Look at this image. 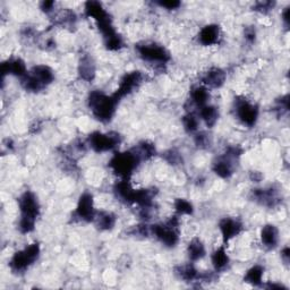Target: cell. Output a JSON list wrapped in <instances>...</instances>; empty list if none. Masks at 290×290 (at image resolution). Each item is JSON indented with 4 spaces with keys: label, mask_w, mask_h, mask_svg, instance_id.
Instances as JSON below:
<instances>
[{
    "label": "cell",
    "mask_w": 290,
    "mask_h": 290,
    "mask_svg": "<svg viewBox=\"0 0 290 290\" xmlns=\"http://www.w3.org/2000/svg\"><path fill=\"white\" fill-rule=\"evenodd\" d=\"M117 101L114 96H108L99 91H95L90 94L89 104L96 118L107 122L112 117Z\"/></svg>",
    "instance_id": "cell-1"
},
{
    "label": "cell",
    "mask_w": 290,
    "mask_h": 290,
    "mask_svg": "<svg viewBox=\"0 0 290 290\" xmlns=\"http://www.w3.org/2000/svg\"><path fill=\"white\" fill-rule=\"evenodd\" d=\"M40 254V247L38 244H32L27 246L25 250L16 253L11 261V268L18 272V271H24L33 264L35 260L38 259Z\"/></svg>",
    "instance_id": "cell-2"
},
{
    "label": "cell",
    "mask_w": 290,
    "mask_h": 290,
    "mask_svg": "<svg viewBox=\"0 0 290 290\" xmlns=\"http://www.w3.org/2000/svg\"><path fill=\"white\" fill-rule=\"evenodd\" d=\"M137 162H139V155L130 153V152H125V153L114 155L111 162H110V165H111L112 169L117 173L122 175L124 177H127L135 169Z\"/></svg>",
    "instance_id": "cell-3"
},
{
    "label": "cell",
    "mask_w": 290,
    "mask_h": 290,
    "mask_svg": "<svg viewBox=\"0 0 290 290\" xmlns=\"http://www.w3.org/2000/svg\"><path fill=\"white\" fill-rule=\"evenodd\" d=\"M177 225H178L177 219H171L165 224L153 225L152 233H153L161 242L165 244V245L173 246L176 245L178 242Z\"/></svg>",
    "instance_id": "cell-4"
},
{
    "label": "cell",
    "mask_w": 290,
    "mask_h": 290,
    "mask_svg": "<svg viewBox=\"0 0 290 290\" xmlns=\"http://www.w3.org/2000/svg\"><path fill=\"white\" fill-rule=\"evenodd\" d=\"M20 209L22 212V219L35 221L39 214V203L33 193L26 192L21 196Z\"/></svg>",
    "instance_id": "cell-5"
},
{
    "label": "cell",
    "mask_w": 290,
    "mask_h": 290,
    "mask_svg": "<svg viewBox=\"0 0 290 290\" xmlns=\"http://www.w3.org/2000/svg\"><path fill=\"white\" fill-rule=\"evenodd\" d=\"M139 52L141 57L149 62L155 63H165L169 61V53L165 49L155 44H144L140 45Z\"/></svg>",
    "instance_id": "cell-6"
},
{
    "label": "cell",
    "mask_w": 290,
    "mask_h": 290,
    "mask_svg": "<svg viewBox=\"0 0 290 290\" xmlns=\"http://www.w3.org/2000/svg\"><path fill=\"white\" fill-rule=\"evenodd\" d=\"M116 136L102 134V133H94L90 137V144L96 152H104L113 149L118 143Z\"/></svg>",
    "instance_id": "cell-7"
},
{
    "label": "cell",
    "mask_w": 290,
    "mask_h": 290,
    "mask_svg": "<svg viewBox=\"0 0 290 290\" xmlns=\"http://www.w3.org/2000/svg\"><path fill=\"white\" fill-rule=\"evenodd\" d=\"M141 81H142V75L140 72H132L126 74L122 80L121 84H119L116 94L113 96L118 100L123 98V96H125L126 94L131 93V92L140 84Z\"/></svg>",
    "instance_id": "cell-8"
},
{
    "label": "cell",
    "mask_w": 290,
    "mask_h": 290,
    "mask_svg": "<svg viewBox=\"0 0 290 290\" xmlns=\"http://www.w3.org/2000/svg\"><path fill=\"white\" fill-rule=\"evenodd\" d=\"M236 112L238 118L248 126L254 125L257 119V108L254 104L247 102L246 100H241L237 102Z\"/></svg>",
    "instance_id": "cell-9"
},
{
    "label": "cell",
    "mask_w": 290,
    "mask_h": 290,
    "mask_svg": "<svg viewBox=\"0 0 290 290\" xmlns=\"http://www.w3.org/2000/svg\"><path fill=\"white\" fill-rule=\"evenodd\" d=\"M77 214L78 217L83 220L91 221L94 217V209H93V197L89 193H84L81 196L80 202L77 205Z\"/></svg>",
    "instance_id": "cell-10"
},
{
    "label": "cell",
    "mask_w": 290,
    "mask_h": 290,
    "mask_svg": "<svg viewBox=\"0 0 290 290\" xmlns=\"http://www.w3.org/2000/svg\"><path fill=\"white\" fill-rule=\"evenodd\" d=\"M220 230L222 234L223 239L225 242L231 239L233 237L237 236L242 230V224L237 220L225 218L220 222Z\"/></svg>",
    "instance_id": "cell-11"
},
{
    "label": "cell",
    "mask_w": 290,
    "mask_h": 290,
    "mask_svg": "<svg viewBox=\"0 0 290 290\" xmlns=\"http://www.w3.org/2000/svg\"><path fill=\"white\" fill-rule=\"evenodd\" d=\"M219 29L215 25H208L202 29L200 33V42L204 45H211L218 42Z\"/></svg>",
    "instance_id": "cell-12"
},
{
    "label": "cell",
    "mask_w": 290,
    "mask_h": 290,
    "mask_svg": "<svg viewBox=\"0 0 290 290\" xmlns=\"http://www.w3.org/2000/svg\"><path fill=\"white\" fill-rule=\"evenodd\" d=\"M278 237H279V233L278 229L274 227V225H265L262 229L261 233V238H262V243L264 244L266 247H274L277 245L278 243Z\"/></svg>",
    "instance_id": "cell-13"
},
{
    "label": "cell",
    "mask_w": 290,
    "mask_h": 290,
    "mask_svg": "<svg viewBox=\"0 0 290 290\" xmlns=\"http://www.w3.org/2000/svg\"><path fill=\"white\" fill-rule=\"evenodd\" d=\"M225 74L219 68H213L205 74L203 81L206 85L211 87H220L224 83Z\"/></svg>",
    "instance_id": "cell-14"
},
{
    "label": "cell",
    "mask_w": 290,
    "mask_h": 290,
    "mask_svg": "<svg viewBox=\"0 0 290 290\" xmlns=\"http://www.w3.org/2000/svg\"><path fill=\"white\" fill-rule=\"evenodd\" d=\"M31 75L33 76L36 81H38L41 85L45 86L49 83H51L53 80V73L47 66H36L34 70L32 71Z\"/></svg>",
    "instance_id": "cell-15"
},
{
    "label": "cell",
    "mask_w": 290,
    "mask_h": 290,
    "mask_svg": "<svg viewBox=\"0 0 290 290\" xmlns=\"http://www.w3.org/2000/svg\"><path fill=\"white\" fill-rule=\"evenodd\" d=\"M13 74L16 76H25L26 74V67L24 62L21 59H14V61H9L8 64H4L3 65V74Z\"/></svg>",
    "instance_id": "cell-16"
},
{
    "label": "cell",
    "mask_w": 290,
    "mask_h": 290,
    "mask_svg": "<svg viewBox=\"0 0 290 290\" xmlns=\"http://www.w3.org/2000/svg\"><path fill=\"white\" fill-rule=\"evenodd\" d=\"M200 116L206 123V125L212 126L214 125L215 122H217L218 111L214 107H211V105L206 104V105H203V107H201Z\"/></svg>",
    "instance_id": "cell-17"
},
{
    "label": "cell",
    "mask_w": 290,
    "mask_h": 290,
    "mask_svg": "<svg viewBox=\"0 0 290 290\" xmlns=\"http://www.w3.org/2000/svg\"><path fill=\"white\" fill-rule=\"evenodd\" d=\"M188 254L193 261H197L202 259L205 254V250L203 244H202L199 239H194L192 241L190 245H188Z\"/></svg>",
    "instance_id": "cell-18"
},
{
    "label": "cell",
    "mask_w": 290,
    "mask_h": 290,
    "mask_svg": "<svg viewBox=\"0 0 290 290\" xmlns=\"http://www.w3.org/2000/svg\"><path fill=\"white\" fill-rule=\"evenodd\" d=\"M214 171L222 178L229 177L230 175L233 173V168L231 163H230V160L227 158L219 160L217 163H214Z\"/></svg>",
    "instance_id": "cell-19"
},
{
    "label": "cell",
    "mask_w": 290,
    "mask_h": 290,
    "mask_svg": "<svg viewBox=\"0 0 290 290\" xmlns=\"http://www.w3.org/2000/svg\"><path fill=\"white\" fill-rule=\"evenodd\" d=\"M192 99L199 107H203V105H206L209 100V92L203 86L195 87L192 92Z\"/></svg>",
    "instance_id": "cell-20"
},
{
    "label": "cell",
    "mask_w": 290,
    "mask_h": 290,
    "mask_svg": "<svg viewBox=\"0 0 290 290\" xmlns=\"http://www.w3.org/2000/svg\"><path fill=\"white\" fill-rule=\"evenodd\" d=\"M212 262L214 268L217 270H221L225 268V265L228 264V255L225 253L224 248H219L215 251L212 255Z\"/></svg>",
    "instance_id": "cell-21"
},
{
    "label": "cell",
    "mask_w": 290,
    "mask_h": 290,
    "mask_svg": "<svg viewBox=\"0 0 290 290\" xmlns=\"http://www.w3.org/2000/svg\"><path fill=\"white\" fill-rule=\"evenodd\" d=\"M262 277H263V269L256 265L247 271L245 280L252 284H259L262 281Z\"/></svg>",
    "instance_id": "cell-22"
},
{
    "label": "cell",
    "mask_w": 290,
    "mask_h": 290,
    "mask_svg": "<svg viewBox=\"0 0 290 290\" xmlns=\"http://www.w3.org/2000/svg\"><path fill=\"white\" fill-rule=\"evenodd\" d=\"M96 220H98V225L102 229H110L114 224L113 215L109 212H101L96 217Z\"/></svg>",
    "instance_id": "cell-23"
},
{
    "label": "cell",
    "mask_w": 290,
    "mask_h": 290,
    "mask_svg": "<svg viewBox=\"0 0 290 290\" xmlns=\"http://www.w3.org/2000/svg\"><path fill=\"white\" fill-rule=\"evenodd\" d=\"M80 72L82 77L84 80H91L92 77L94 75V67L92 65V63L90 59H83L81 63V67H80Z\"/></svg>",
    "instance_id": "cell-24"
},
{
    "label": "cell",
    "mask_w": 290,
    "mask_h": 290,
    "mask_svg": "<svg viewBox=\"0 0 290 290\" xmlns=\"http://www.w3.org/2000/svg\"><path fill=\"white\" fill-rule=\"evenodd\" d=\"M184 126H185L188 132H194L197 130V126H199V121H197L194 114H187L184 118Z\"/></svg>",
    "instance_id": "cell-25"
},
{
    "label": "cell",
    "mask_w": 290,
    "mask_h": 290,
    "mask_svg": "<svg viewBox=\"0 0 290 290\" xmlns=\"http://www.w3.org/2000/svg\"><path fill=\"white\" fill-rule=\"evenodd\" d=\"M176 210L182 214H190L192 213L193 208L190 202L186 200H178L176 202Z\"/></svg>",
    "instance_id": "cell-26"
},
{
    "label": "cell",
    "mask_w": 290,
    "mask_h": 290,
    "mask_svg": "<svg viewBox=\"0 0 290 290\" xmlns=\"http://www.w3.org/2000/svg\"><path fill=\"white\" fill-rule=\"evenodd\" d=\"M181 275H182V278L185 279V280H193V279L196 278L197 272L192 265H187V266H184V268H182Z\"/></svg>",
    "instance_id": "cell-27"
},
{
    "label": "cell",
    "mask_w": 290,
    "mask_h": 290,
    "mask_svg": "<svg viewBox=\"0 0 290 290\" xmlns=\"http://www.w3.org/2000/svg\"><path fill=\"white\" fill-rule=\"evenodd\" d=\"M159 5L161 7H164L167 9H176L181 6V3L175 2V0H170V2H161L159 3Z\"/></svg>",
    "instance_id": "cell-28"
},
{
    "label": "cell",
    "mask_w": 290,
    "mask_h": 290,
    "mask_svg": "<svg viewBox=\"0 0 290 290\" xmlns=\"http://www.w3.org/2000/svg\"><path fill=\"white\" fill-rule=\"evenodd\" d=\"M53 5H54L53 2H45V3L42 4V9L45 12H50L52 9Z\"/></svg>",
    "instance_id": "cell-29"
}]
</instances>
